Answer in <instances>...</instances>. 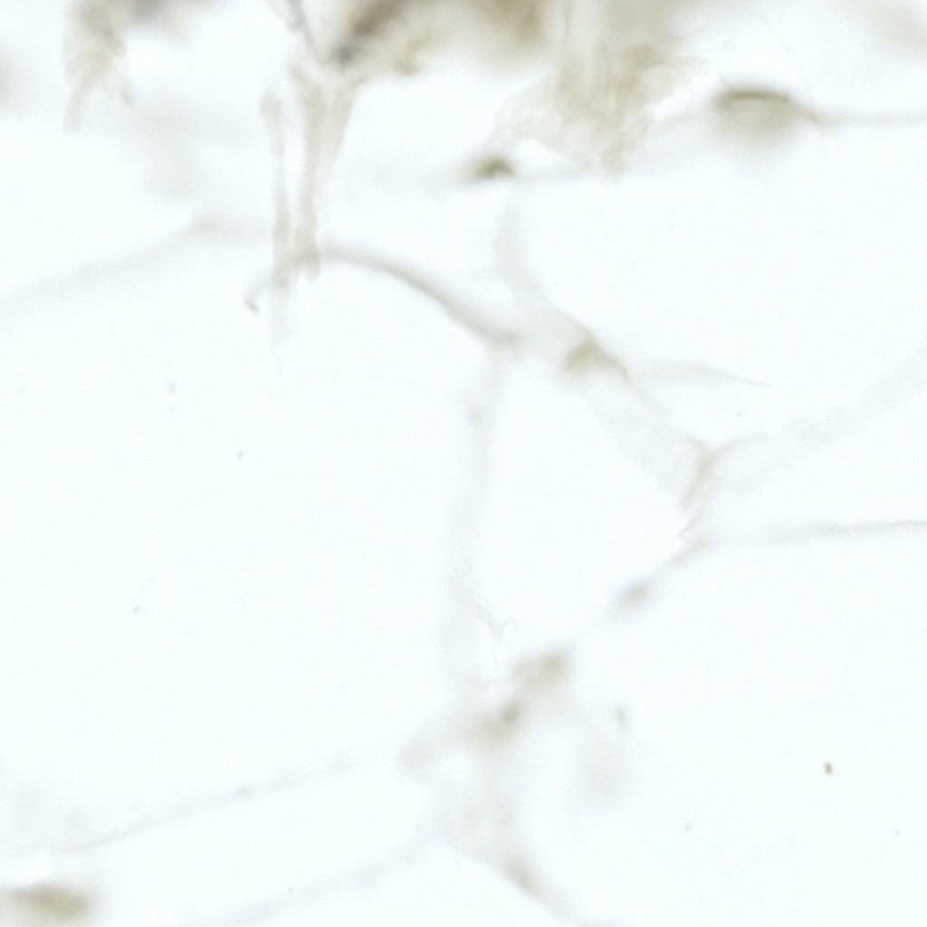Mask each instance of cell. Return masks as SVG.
I'll list each match as a JSON object with an SVG mask.
<instances>
[{
    "label": "cell",
    "instance_id": "cell-2",
    "mask_svg": "<svg viewBox=\"0 0 927 927\" xmlns=\"http://www.w3.org/2000/svg\"><path fill=\"white\" fill-rule=\"evenodd\" d=\"M9 903L18 912L41 920L68 922L86 917L91 898L81 891L56 884H39L8 894Z\"/></svg>",
    "mask_w": 927,
    "mask_h": 927
},
{
    "label": "cell",
    "instance_id": "cell-1",
    "mask_svg": "<svg viewBox=\"0 0 927 927\" xmlns=\"http://www.w3.org/2000/svg\"><path fill=\"white\" fill-rule=\"evenodd\" d=\"M723 110L740 119V124L754 136L771 138L794 125L800 114L795 105L774 93L739 91L730 93Z\"/></svg>",
    "mask_w": 927,
    "mask_h": 927
},
{
    "label": "cell",
    "instance_id": "cell-3",
    "mask_svg": "<svg viewBox=\"0 0 927 927\" xmlns=\"http://www.w3.org/2000/svg\"><path fill=\"white\" fill-rule=\"evenodd\" d=\"M565 368L574 374L587 372L596 368L621 370L620 365L592 339H587L575 346L567 355Z\"/></svg>",
    "mask_w": 927,
    "mask_h": 927
},
{
    "label": "cell",
    "instance_id": "cell-4",
    "mask_svg": "<svg viewBox=\"0 0 927 927\" xmlns=\"http://www.w3.org/2000/svg\"><path fill=\"white\" fill-rule=\"evenodd\" d=\"M398 2H378L368 6L353 24V34L366 37L377 32L401 11Z\"/></svg>",
    "mask_w": 927,
    "mask_h": 927
}]
</instances>
